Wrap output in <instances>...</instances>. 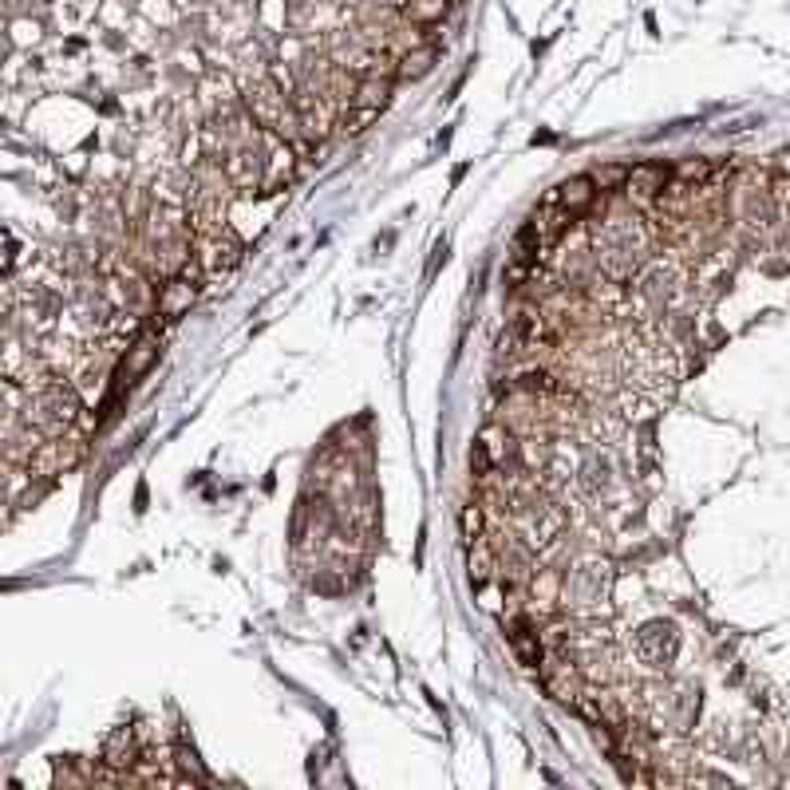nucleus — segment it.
<instances>
[{"instance_id": "1", "label": "nucleus", "mask_w": 790, "mask_h": 790, "mask_svg": "<svg viewBox=\"0 0 790 790\" xmlns=\"http://www.w3.org/2000/svg\"><path fill=\"white\" fill-rule=\"evenodd\" d=\"M668 182H672V174L664 166L640 162V166H632L629 178H625V194H629V202H636V206H652V202L664 198Z\"/></svg>"}, {"instance_id": "2", "label": "nucleus", "mask_w": 790, "mask_h": 790, "mask_svg": "<svg viewBox=\"0 0 790 790\" xmlns=\"http://www.w3.org/2000/svg\"><path fill=\"white\" fill-rule=\"evenodd\" d=\"M79 455H83L79 443H64V439L44 443L40 451L28 455V474H60V471H68V467H76Z\"/></svg>"}, {"instance_id": "3", "label": "nucleus", "mask_w": 790, "mask_h": 790, "mask_svg": "<svg viewBox=\"0 0 790 790\" xmlns=\"http://www.w3.org/2000/svg\"><path fill=\"white\" fill-rule=\"evenodd\" d=\"M467 565H471L474 589H486V585L502 573V553H498V546H494V538H490V534L467 546Z\"/></svg>"}, {"instance_id": "4", "label": "nucleus", "mask_w": 790, "mask_h": 790, "mask_svg": "<svg viewBox=\"0 0 790 790\" xmlns=\"http://www.w3.org/2000/svg\"><path fill=\"white\" fill-rule=\"evenodd\" d=\"M158 336H143L135 348H127V356H123V368H119V384H135L139 376H147L151 372V364L158 360Z\"/></svg>"}, {"instance_id": "5", "label": "nucleus", "mask_w": 790, "mask_h": 790, "mask_svg": "<svg viewBox=\"0 0 790 790\" xmlns=\"http://www.w3.org/2000/svg\"><path fill=\"white\" fill-rule=\"evenodd\" d=\"M553 198H557L573 218H581V214L597 202V182L585 178V174H581V178H569V182H561V186L553 190Z\"/></svg>"}, {"instance_id": "6", "label": "nucleus", "mask_w": 790, "mask_h": 790, "mask_svg": "<svg viewBox=\"0 0 790 790\" xmlns=\"http://www.w3.org/2000/svg\"><path fill=\"white\" fill-rule=\"evenodd\" d=\"M237 257H241V245L226 230H218V234H210L202 241V265L206 269H222V265L230 269V265H237Z\"/></svg>"}, {"instance_id": "7", "label": "nucleus", "mask_w": 790, "mask_h": 790, "mask_svg": "<svg viewBox=\"0 0 790 790\" xmlns=\"http://www.w3.org/2000/svg\"><path fill=\"white\" fill-rule=\"evenodd\" d=\"M103 759L111 767H131L135 763V731L131 727H115L103 743Z\"/></svg>"}, {"instance_id": "8", "label": "nucleus", "mask_w": 790, "mask_h": 790, "mask_svg": "<svg viewBox=\"0 0 790 790\" xmlns=\"http://www.w3.org/2000/svg\"><path fill=\"white\" fill-rule=\"evenodd\" d=\"M395 76H360L356 79V95L352 107H384V99L392 95Z\"/></svg>"}, {"instance_id": "9", "label": "nucleus", "mask_w": 790, "mask_h": 790, "mask_svg": "<svg viewBox=\"0 0 790 790\" xmlns=\"http://www.w3.org/2000/svg\"><path fill=\"white\" fill-rule=\"evenodd\" d=\"M431 64H435V44H419V48H411V52H403L399 56V68H395V79H423L431 72Z\"/></svg>"}, {"instance_id": "10", "label": "nucleus", "mask_w": 790, "mask_h": 790, "mask_svg": "<svg viewBox=\"0 0 790 790\" xmlns=\"http://www.w3.org/2000/svg\"><path fill=\"white\" fill-rule=\"evenodd\" d=\"M459 530H463V538H467V546L478 542V538H486L490 534V522H486V506L474 498L463 506V514H459Z\"/></svg>"}, {"instance_id": "11", "label": "nucleus", "mask_w": 790, "mask_h": 790, "mask_svg": "<svg viewBox=\"0 0 790 790\" xmlns=\"http://www.w3.org/2000/svg\"><path fill=\"white\" fill-rule=\"evenodd\" d=\"M190 301H194V285H186V281H170V285L162 289V297H158V313L178 316L182 309H190Z\"/></svg>"}, {"instance_id": "12", "label": "nucleus", "mask_w": 790, "mask_h": 790, "mask_svg": "<svg viewBox=\"0 0 790 790\" xmlns=\"http://www.w3.org/2000/svg\"><path fill=\"white\" fill-rule=\"evenodd\" d=\"M447 0H407V16L419 24V28H431L439 16H443Z\"/></svg>"}, {"instance_id": "13", "label": "nucleus", "mask_w": 790, "mask_h": 790, "mask_svg": "<svg viewBox=\"0 0 790 790\" xmlns=\"http://www.w3.org/2000/svg\"><path fill=\"white\" fill-rule=\"evenodd\" d=\"M625 178H629V170H625V166H605V170H597V174H593V182H597L601 190H605V186H621V190H625Z\"/></svg>"}, {"instance_id": "14", "label": "nucleus", "mask_w": 790, "mask_h": 790, "mask_svg": "<svg viewBox=\"0 0 790 790\" xmlns=\"http://www.w3.org/2000/svg\"><path fill=\"white\" fill-rule=\"evenodd\" d=\"M676 174H680V178H696V182H700V178H708L711 174V166L708 162H684Z\"/></svg>"}]
</instances>
